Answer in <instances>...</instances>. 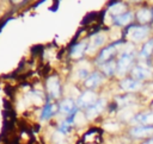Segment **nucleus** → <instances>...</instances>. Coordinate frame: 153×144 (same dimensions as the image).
Here are the masks:
<instances>
[{"instance_id":"nucleus-15","label":"nucleus","mask_w":153,"mask_h":144,"mask_svg":"<svg viewBox=\"0 0 153 144\" xmlns=\"http://www.w3.org/2000/svg\"><path fill=\"white\" fill-rule=\"evenodd\" d=\"M131 20H133V13L131 12H124V13H122L120 15L114 17V23L116 25H120V26L128 25Z\"/></svg>"},{"instance_id":"nucleus-9","label":"nucleus","mask_w":153,"mask_h":144,"mask_svg":"<svg viewBox=\"0 0 153 144\" xmlns=\"http://www.w3.org/2000/svg\"><path fill=\"white\" fill-rule=\"evenodd\" d=\"M60 112L63 114H67L68 117H74L75 113L78 112L75 102L72 99H65L60 104Z\"/></svg>"},{"instance_id":"nucleus-7","label":"nucleus","mask_w":153,"mask_h":144,"mask_svg":"<svg viewBox=\"0 0 153 144\" xmlns=\"http://www.w3.org/2000/svg\"><path fill=\"white\" fill-rule=\"evenodd\" d=\"M105 104L106 101L104 99H98L92 106H90L88 108H86V112H85V117L87 119H93L96 118L105 107Z\"/></svg>"},{"instance_id":"nucleus-5","label":"nucleus","mask_w":153,"mask_h":144,"mask_svg":"<svg viewBox=\"0 0 153 144\" xmlns=\"http://www.w3.org/2000/svg\"><path fill=\"white\" fill-rule=\"evenodd\" d=\"M97 95L92 90H86L84 92L79 98H78V107H82V108H88L90 106H92L96 101H97Z\"/></svg>"},{"instance_id":"nucleus-20","label":"nucleus","mask_w":153,"mask_h":144,"mask_svg":"<svg viewBox=\"0 0 153 144\" xmlns=\"http://www.w3.org/2000/svg\"><path fill=\"white\" fill-rule=\"evenodd\" d=\"M55 108H56V106H55V105H51V104H49V102H48V104L45 105V107H44L43 112H42V119H49V118L54 114Z\"/></svg>"},{"instance_id":"nucleus-18","label":"nucleus","mask_w":153,"mask_h":144,"mask_svg":"<svg viewBox=\"0 0 153 144\" xmlns=\"http://www.w3.org/2000/svg\"><path fill=\"white\" fill-rule=\"evenodd\" d=\"M153 52V38L149 39L147 43H145V45L142 46L141 51H140V57L141 58H148Z\"/></svg>"},{"instance_id":"nucleus-17","label":"nucleus","mask_w":153,"mask_h":144,"mask_svg":"<svg viewBox=\"0 0 153 144\" xmlns=\"http://www.w3.org/2000/svg\"><path fill=\"white\" fill-rule=\"evenodd\" d=\"M100 67H102L103 73H104L105 75H108V76L112 75V74L117 70V65H116V63H115L112 60H111V61H108V62H105V63H103V64H100Z\"/></svg>"},{"instance_id":"nucleus-4","label":"nucleus","mask_w":153,"mask_h":144,"mask_svg":"<svg viewBox=\"0 0 153 144\" xmlns=\"http://www.w3.org/2000/svg\"><path fill=\"white\" fill-rule=\"evenodd\" d=\"M131 76H133V79H135L137 81L149 79L152 76V69L143 64H136L131 69Z\"/></svg>"},{"instance_id":"nucleus-22","label":"nucleus","mask_w":153,"mask_h":144,"mask_svg":"<svg viewBox=\"0 0 153 144\" xmlns=\"http://www.w3.org/2000/svg\"><path fill=\"white\" fill-rule=\"evenodd\" d=\"M143 144H153V137H151L149 139H147V140H146Z\"/></svg>"},{"instance_id":"nucleus-16","label":"nucleus","mask_w":153,"mask_h":144,"mask_svg":"<svg viewBox=\"0 0 153 144\" xmlns=\"http://www.w3.org/2000/svg\"><path fill=\"white\" fill-rule=\"evenodd\" d=\"M85 50H87V44L85 42H80V43H76L72 50H71V55L72 57L74 58H78V57H81L85 52Z\"/></svg>"},{"instance_id":"nucleus-10","label":"nucleus","mask_w":153,"mask_h":144,"mask_svg":"<svg viewBox=\"0 0 153 144\" xmlns=\"http://www.w3.org/2000/svg\"><path fill=\"white\" fill-rule=\"evenodd\" d=\"M133 121L137 125H153V111H146L136 114Z\"/></svg>"},{"instance_id":"nucleus-8","label":"nucleus","mask_w":153,"mask_h":144,"mask_svg":"<svg viewBox=\"0 0 153 144\" xmlns=\"http://www.w3.org/2000/svg\"><path fill=\"white\" fill-rule=\"evenodd\" d=\"M131 136L136 138H145L153 133V125H136L130 131Z\"/></svg>"},{"instance_id":"nucleus-14","label":"nucleus","mask_w":153,"mask_h":144,"mask_svg":"<svg viewBox=\"0 0 153 144\" xmlns=\"http://www.w3.org/2000/svg\"><path fill=\"white\" fill-rule=\"evenodd\" d=\"M100 82H102V75L99 73H92L85 80V86L87 88H96L100 84Z\"/></svg>"},{"instance_id":"nucleus-1","label":"nucleus","mask_w":153,"mask_h":144,"mask_svg":"<svg viewBox=\"0 0 153 144\" xmlns=\"http://www.w3.org/2000/svg\"><path fill=\"white\" fill-rule=\"evenodd\" d=\"M149 29L147 25H130L127 29V38L131 42H141L148 33Z\"/></svg>"},{"instance_id":"nucleus-3","label":"nucleus","mask_w":153,"mask_h":144,"mask_svg":"<svg viewBox=\"0 0 153 144\" xmlns=\"http://www.w3.org/2000/svg\"><path fill=\"white\" fill-rule=\"evenodd\" d=\"M121 44H122V42L118 40V42H115V43L108 45L105 49H103V50L100 51L98 58H97L98 63L103 64V63H105V62H108V61H111L112 56L116 54V51H117V49L121 46Z\"/></svg>"},{"instance_id":"nucleus-19","label":"nucleus","mask_w":153,"mask_h":144,"mask_svg":"<svg viewBox=\"0 0 153 144\" xmlns=\"http://www.w3.org/2000/svg\"><path fill=\"white\" fill-rule=\"evenodd\" d=\"M110 12L112 13V15L114 17H116V15H120V14H122V13H124V10H126V6L123 5V4H114V5H110Z\"/></svg>"},{"instance_id":"nucleus-13","label":"nucleus","mask_w":153,"mask_h":144,"mask_svg":"<svg viewBox=\"0 0 153 144\" xmlns=\"http://www.w3.org/2000/svg\"><path fill=\"white\" fill-rule=\"evenodd\" d=\"M136 19L139 23L141 24H146V23H149L153 20V11L152 10H148V8H142L137 12L136 14Z\"/></svg>"},{"instance_id":"nucleus-11","label":"nucleus","mask_w":153,"mask_h":144,"mask_svg":"<svg viewBox=\"0 0 153 144\" xmlns=\"http://www.w3.org/2000/svg\"><path fill=\"white\" fill-rule=\"evenodd\" d=\"M105 42V36L103 33H96L91 37L90 43L87 44V51L90 54H92L93 51H96L99 46H102Z\"/></svg>"},{"instance_id":"nucleus-2","label":"nucleus","mask_w":153,"mask_h":144,"mask_svg":"<svg viewBox=\"0 0 153 144\" xmlns=\"http://www.w3.org/2000/svg\"><path fill=\"white\" fill-rule=\"evenodd\" d=\"M134 56H135V54H134L133 50H126V51L122 52V55L120 56V58H118V61L116 63L117 74L123 75V74L127 73V70L129 69V67L131 65V63L134 61Z\"/></svg>"},{"instance_id":"nucleus-6","label":"nucleus","mask_w":153,"mask_h":144,"mask_svg":"<svg viewBox=\"0 0 153 144\" xmlns=\"http://www.w3.org/2000/svg\"><path fill=\"white\" fill-rule=\"evenodd\" d=\"M47 90L50 94V96L57 99L61 95V86L57 76H50L47 80Z\"/></svg>"},{"instance_id":"nucleus-21","label":"nucleus","mask_w":153,"mask_h":144,"mask_svg":"<svg viewBox=\"0 0 153 144\" xmlns=\"http://www.w3.org/2000/svg\"><path fill=\"white\" fill-rule=\"evenodd\" d=\"M63 137H65L63 133L60 132L59 130L55 131L54 134H53V139H54V142H55L56 144H62V143H63Z\"/></svg>"},{"instance_id":"nucleus-12","label":"nucleus","mask_w":153,"mask_h":144,"mask_svg":"<svg viewBox=\"0 0 153 144\" xmlns=\"http://www.w3.org/2000/svg\"><path fill=\"white\" fill-rule=\"evenodd\" d=\"M120 86L123 90H127V92H133V90H136V89H140L142 87V83L141 81H137L135 79H124L120 82Z\"/></svg>"}]
</instances>
